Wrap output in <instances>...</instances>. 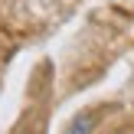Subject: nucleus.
Masks as SVG:
<instances>
[{
	"label": "nucleus",
	"mask_w": 134,
	"mask_h": 134,
	"mask_svg": "<svg viewBox=\"0 0 134 134\" xmlns=\"http://www.w3.org/2000/svg\"><path fill=\"white\" fill-rule=\"evenodd\" d=\"M16 134H39V131H26V128H20V131H16Z\"/></svg>",
	"instance_id": "obj_2"
},
{
	"label": "nucleus",
	"mask_w": 134,
	"mask_h": 134,
	"mask_svg": "<svg viewBox=\"0 0 134 134\" xmlns=\"http://www.w3.org/2000/svg\"><path fill=\"white\" fill-rule=\"evenodd\" d=\"M88 131H92V115H79L62 134H88Z\"/></svg>",
	"instance_id": "obj_1"
}]
</instances>
